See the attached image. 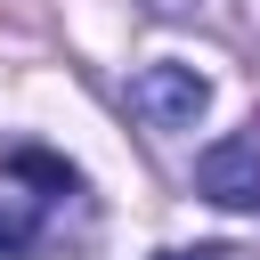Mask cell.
Listing matches in <instances>:
<instances>
[{"label":"cell","mask_w":260,"mask_h":260,"mask_svg":"<svg viewBox=\"0 0 260 260\" xmlns=\"http://www.w3.org/2000/svg\"><path fill=\"white\" fill-rule=\"evenodd\" d=\"M195 195L219 211H260V130H236L195 154Z\"/></svg>","instance_id":"7a4b0ae2"},{"label":"cell","mask_w":260,"mask_h":260,"mask_svg":"<svg viewBox=\"0 0 260 260\" xmlns=\"http://www.w3.org/2000/svg\"><path fill=\"white\" fill-rule=\"evenodd\" d=\"M130 106H138V122L146 130H195L203 114H211V81L195 73V65H138V81H130Z\"/></svg>","instance_id":"6da1fadb"},{"label":"cell","mask_w":260,"mask_h":260,"mask_svg":"<svg viewBox=\"0 0 260 260\" xmlns=\"http://www.w3.org/2000/svg\"><path fill=\"white\" fill-rule=\"evenodd\" d=\"M154 260H236V252H219V244H195V252H154Z\"/></svg>","instance_id":"277c9868"},{"label":"cell","mask_w":260,"mask_h":260,"mask_svg":"<svg viewBox=\"0 0 260 260\" xmlns=\"http://www.w3.org/2000/svg\"><path fill=\"white\" fill-rule=\"evenodd\" d=\"M41 236V195H8L0 203V252H24Z\"/></svg>","instance_id":"3957f363"}]
</instances>
